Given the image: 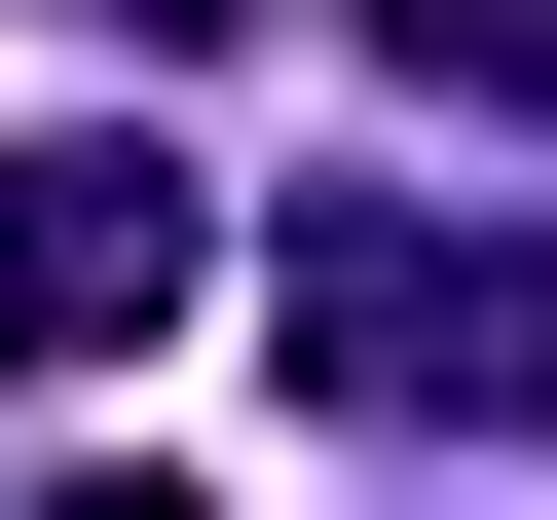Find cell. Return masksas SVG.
I'll return each mask as SVG.
<instances>
[{"mask_svg":"<svg viewBox=\"0 0 557 520\" xmlns=\"http://www.w3.org/2000/svg\"><path fill=\"white\" fill-rule=\"evenodd\" d=\"M186 298H223V186H186V149H112V112L0 149V372H149Z\"/></svg>","mask_w":557,"mask_h":520,"instance_id":"6da1fadb","label":"cell"},{"mask_svg":"<svg viewBox=\"0 0 557 520\" xmlns=\"http://www.w3.org/2000/svg\"><path fill=\"white\" fill-rule=\"evenodd\" d=\"M372 75H446V112H557V0H372Z\"/></svg>","mask_w":557,"mask_h":520,"instance_id":"7a4b0ae2","label":"cell"},{"mask_svg":"<svg viewBox=\"0 0 557 520\" xmlns=\"http://www.w3.org/2000/svg\"><path fill=\"white\" fill-rule=\"evenodd\" d=\"M75 38H149V75H186V38H223V0H75Z\"/></svg>","mask_w":557,"mask_h":520,"instance_id":"3957f363","label":"cell"},{"mask_svg":"<svg viewBox=\"0 0 557 520\" xmlns=\"http://www.w3.org/2000/svg\"><path fill=\"white\" fill-rule=\"evenodd\" d=\"M38 520H186V483H38Z\"/></svg>","mask_w":557,"mask_h":520,"instance_id":"277c9868","label":"cell"}]
</instances>
